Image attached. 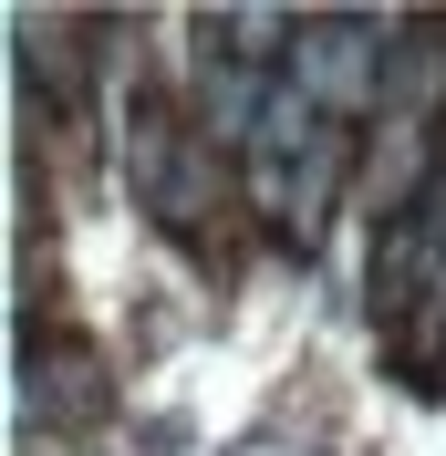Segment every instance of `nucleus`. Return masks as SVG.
<instances>
[{"instance_id":"7ed1b4c3","label":"nucleus","mask_w":446,"mask_h":456,"mask_svg":"<svg viewBox=\"0 0 446 456\" xmlns=\"http://www.w3.org/2000/svg\"><path fill=\"white\" fill-rule=\"evenodd\" d=\"M280 84H301L311 104H333V114H363L384 94V21H291Z\"/></svg>"},{"instance_id":"f257e3e1","label":"nucleus","mask_w":446,"mask_h":456,"mask_svg":"<svg viewBox=\"0 0 446 456\" xmlns=\"http://www.w3.org/2000/svg\"><path fill=\"white\" fill-rule=\"evenodd\" d=\"M343 167H353L343 114L311 104L301 84H280L270 114H260V135H250V198L270 208L291 239H311V228H322V208H333V187H343Z\"/></svg>"},{"instance_id":"f03ea898","label":"nucleus","mask_w":446,"mask_h":456,"mask_svg":"<svg viewBox=\"0 0 446 456\" xmlns=\"http://www.w3.org/2000/svg\"><path fill=\"white\" fill-rule=\"evenodd\" d=\"M125 176H136V198L167 228H187V239L219 218V156H208V135H197L187 114H167V104L125 114Z\"/></svg>"}]
</instances>
